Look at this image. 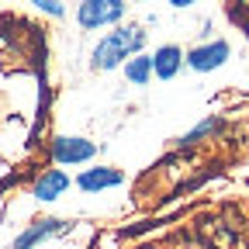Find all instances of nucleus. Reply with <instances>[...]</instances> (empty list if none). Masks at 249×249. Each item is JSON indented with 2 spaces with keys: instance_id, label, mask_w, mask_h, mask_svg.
Returning a JSON list of instances; mask_svg holds the SVG:
<instances>
[{
  "instance_id": "f257e3e1",
  "label": "nucleus",
  "mask_w": 249,
  "mask_h": 249,
  "mask_svg": "<svg viewBox=\"0 0 249 249\" xmlns=\"http://www.w3.org/2000/svg\"><path fill=\"white\" fill-rule=\"evenodd\" d=\"M145 45H149V31L142 24H135V21H124V24L104 31V35L93 42V49H90V70L93 73H114L132 55L145 52Z\"/></svg>"
},
{
  "instance_id": "f03ea898",
  "label": "nucleus",
  "mask_w": 249,
  "mask_h": 249,
  "mask_svg": "<svg viewBox=\"0 0 249 249\" xmlns=\"http://www.w3.org/2000/svg\"><path fill=\"white\" fill-rule=\"evenodd\" d=\"M49 160H52V166H59V170H70V166L83 170V166H90L93 160H97V142L87 139V135L59 132V135L49 139Z\"/></svg>"
},
{
  "instance_id": "7ed1b4c3",
  "label": "nucleus",
  "mask_w": 249,
  "mask_h": 249,
  "mask_svg": "<svg viewBox=\"0 0 249 249\" xmlns=\"http://www.w3.org/2000/svg\"><path fill=\"white\" fill-rule=\"evenodd\" d=\"M128 18V0H80L76 28L80 31H111Z\"/></svg>"
},
{
  "instance_id": "20e7f679",
  "label": "nucleus",
  "mask_w": 249,
  "mask_h": 249,
  "mask_svg": "<svg viewBox=\"0 0 249 249\" xmlns=\"http://www.w3.org/2000/svg\"><path fill=\"white\" fill-rule=\"evenodd\" d=\"M76 225L70 222V218H59V214H42L35 218V222H28L14 239H11V249H38L52 239H62V235H70Z\"/></svg>"
},
{
  "instance_id": "39448f33",
  "label": "nucleus",
  "mask_w": 249,
  "mask_h": 249,
  "mask_svg": "<svg viewBox=\"0 0 249 249\" xmlns=\"http://www.w3.org/2000/svg\"><path fill=\"white\" fill-rule=\"evenodd\" d=\"M229 59H232V45L225 38L197 42V45L187 49V55H183V62H187V70H191V73H214V70H222Z\"/></svg>"
},
{
  "instance_id": "423d86ee",
  "label": "nucleus",
  "mask_w": 249,
  "mask_h": 249,
  "mask_svg": "<svg viewBox=\"0 0 249 249\" xmlns=\"http://www.w3.org/2000/svg\"><path fill=\"white\" fill-rule=\"evenodd\" d=\"M70 187H73V177H70L66 170L49 166V170H42L35 180H31L28 194H31V201H38V204H55V201L66 197Z\"/></svg>"
},
{
  "instance_id": "0eeeda50",
  "label": "nucleus",
  "mask_w": 249,
  "mask_h": 249,
  "mask_svg": "<svg viewBox=\"0 0 249 249\" xmlns=\"http://www.w3.org/2000/svg\"><path fill=\"white\" fill-rule=\"evenodd\" d=\"M73 183L80 194H104V191H114V187L124 183V173L118 166H107V163H90L76 173Z\"/></svg>"
},
{
  "instance_id": "6e6552de",
  "label": "nucleus",
  "mask_w": 249,
  "mask_h": 249,
  "mask_svg": "<svg viewBox=\"0 0 249 249\" xmlns=\"http://www.w3.org/2000/svg\"><path fill=\"white\" fill-rule=\"evenodd\" d=\"M183 45H177V42H166V45H160L152 52V73H156V80L160 83H170V80H177L180 73H183Z\"/></svg>"
},
{
  "instance_id": "1a4fd4ad",
  "label": "nucleus",
  "mask_w": 249,
  "mask_h": 249,
  "mask_svg": "<svg viewBox=\"0 0 249 249\" xmlns=\"http://www.w3.org/2000/svg\"><path fill=\"white\" fill-rule=\"evenodd\" d=\"M225 128V121L218 118V114H211V118H204V121H197L194 128H187L180 139H177V149H197V145H204L208 139H214L218 132Z\"/></svg>"
},
{
  "instance_id": "9d476101",
  "label": "nucleus",
  "mask_w": 249,
  "mask_h": 249,
  "mask_svg": "<svg viewBox=\"0 0 249 249\" xmlns=\"http://www.w3.org/2000/svg\"><path fill=\"white\" fill-rule=\"evenodd\" d=\"M121 73H124V80H128L132 87H149V83L156 80V73H152V52L132 55V59L121 66Z\"/></svg>"
},
{
  "instance_id": "9b49d317",
  "label": "nucleus",
  "mask_w": 249,
  "mask_h": 249,
  "mask_svg": "<svg viewBox=\"0 0 249 249\" xmlns=\"http://www.w3.org/2000/svg\"><path fill=\"white\" fill-rule=\"evenodd\" d=\"M24 4H31L35 11H42V14H49V18H66V4L62 0H24Z\"/></svg>"
},
{
  "instance_id": "f8f14e48",
  "label": "nucleus",
  "mask_w": 249,
  "mask_h": 249,
  "mask_svg": "<svg viewBox=\"0 0 249 249\" xmlns=\"http://www.w3.org/2000/svg\"><path fill=\"white\" fill-rule=\"evenodd\" d=\"M166 4H170L173 11H191V7L197 4V0H166Z\"/></svg>"
},
{
  "instance_id": "ddd939ff",
  "label": "nucleus",
  "mask_w": 249,
  "mask_h": 249,
  "mask_svg": "<svg viewBox=\"0 0 249 249\" xmlns=\"http://www.w3.org/2000/svg\"><path fill=\"white\" fill-rule=\"evenodd\" d=\"M135 249H156V246H135Z\"/></svg>"
},
{
  "instance_id": "4468645a",
  "label": "nucleus",
  "mask_w": 249,
  "mask_h": 249,
  "mask_svg": "<svg viewBox=\"0 0 249 249\" xmlns=\"http://www.w3.org/2000/svg\"><path fill=\"white\" fill-rule=\"evenodd\" d=\"M139 4H152V0H139Z\"/></svg>"
}]
</instances>
